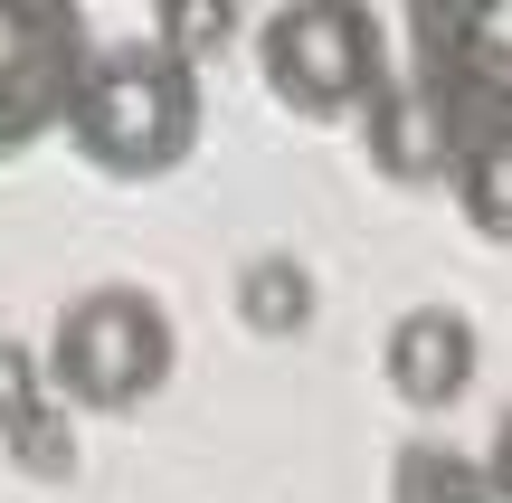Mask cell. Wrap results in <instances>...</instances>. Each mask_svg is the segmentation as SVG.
<instances>
[{"label": "cell", "instance_id": "cell-5", "mask_svg": "<svg viewBox=\"0 0 512 503\" xmlns=\"http://www.w3.org/2000/svg\"><path fill=\"white\" fill-rule=\"evenodd\" d=\"M95 57L86 0H0V162L67 124V95Z\"/></svg>", "mask_w": 512, "mask_h": 503}, {"label": "cell", "instance_id": "cell-1", "mask_svg": "<svg viewBox=\"0 0 512 503\" xmlns=\"http://www.w3.org/2000/svg\"><path fill=\"white\" fill-rule=\"evenodd\" d=\"M57 133L105 181H162L200 152V67L162 38H95Z\"/></svg>", "mask_w": 512, "mask_h": 503}, {"label": "cell", "instance_id": "cell-7", "mask_svg": "<svg viewBox=\"0 0 512 503\" xmlns=\"http://www.w3.org/2000/svg\"><path fill=\"white\" fill-rule=\"evenodd\" d=\"M361 143H370V171L399 190H437L446 162H456V124L437 114V95L418 86V76L389 67V86L361 105Z\"/></svg>", "mask_w": 512, "mask_h": 503}, {"label": "cell", "instance_id": "cell-4", "mask_svg": "<svg viewBox=\"0 0 512 503\" xmlns=\"http://www.w3.org/2000/svg\"><path fill=\"white\" fill-rule=\"evenodd\" d=\"M408 76L465 133H512V0H408Z\"/></svg>", "mask_w": 512, "mask_h": 503}, {"label": "cell", "instance_id": "cell-9", "mask_svg": "<svg viewBox=\"0 0 512 503\" xmlns=\"http://www.w3.org/2000/svg\"><path fill=\"white\" fill-rule=\"evenodd\" d=\"M446 190H456L475 238L512 247V133H465L456 162H446Z\"/></svg>", "mask_w": 512, "mask_h": 503}, {"label": "cell", "instance_id": "cell-11", "mask_svg": "<svg viewBox=\"0 0 512 503\" xmlns=\"http://www.w3.org/2000/svg\"><path fill=\"white\" fill-rule=\"evenodd\" d=\"M238 323L266 342H294L313 323V266L304 257H247L238 266Z\"/></svg>", "mask_w": 512, "mask_h": 503}, {"label": "cell", "instance_id": "cell-2", "mask_svg": "<svg viewBox=\"0 0 512 503\" xmlns=\"http://www.w3.org/2000/svg\"><path fill=\"white\" fill-rule=\"evenodd\" d=\"M38 361H48V390L67 399V409L124 418V409H143V399L171 380L181 333H171V314L143 295V285H86V295L57 304Z\"/></svg>", "mask_w": 512, "mask_h": 503}, {"label": "cell", "instance_id": "cell-10", "mask_svg": "<svg viewBox=\"0 0 512 503\" xmlns=\"http://www.w3.org/2000/svg\"><path fill=\"white\" fill-rule=\"evenodd\" d=\"M389 503H494V475H484V456H465V447L408 437V447L389 456Z\"/></svg>", "mask_w": 512, "mask_h": 503}, {"label": "cell", "instance_id": "cell-13", "mask_svg": "<svg viewBox=\"0 0 512 503\" xmlns=\"http://www.w3.org/2000/svg\"><path fill=\"white\" fill-rule=\"evenodd\" d=\"M484 475H494V503H512V409H503L494 447H484Z\"/></svg>", "mask_w": 512, "mask_h": 503}, {"label": "cell", "instance_id": "cell-6", "mask_svg": "<svg viewBox=\"0 0 512 503\" xmlns=\"http://www.w3.org/2000/svg\"><path fill=\"white\" fill-rule=\"evenodd\" d=\"M475 361H484V342H475V323L456 304H408L389 323V342H380V371H389V390L408 409H456L475 390Z\"/></svg>", "mask_w": 512, "mask_h": 503}, {"label": "cell", "instance_id": "cell-3", "mask_svg": "<svg viewBox=\"0 0 512 503\" xmlns=\"http://www.w3.org/2000/svg\"><path fill=\"white\" fill-rule=\"evenodd\" d=\"M256 76L285 114L304 124H342L389 86V38L370 0H285L256 29Z\"/></svg>", "mask_w": 512, "mask_h": 503}, {"label": "cell", "instance_id": "cell-8", "mask_svg": "<svg viewBox=\"0 0 512 503\" xmlns=\"http://www.w3.org/2000/svg\"><path fill=\"white\" fill-rule=\"evenodd\" d=\"M0 447L38 485H67L76 475V409L48 390V361L19 352V342H0Z\"/></svg>", "mask_w": 512, "mask_h": 503}, {"label": "cell", "instance_id": "cell-12", "mask_svg": "<svg viewBox=\"0 0 512 503\" xmlns=\"http://www.w3.org/2000/svg\"><path fill=\"white\" fill-rule=\"evenodd\" d=\"M238 29H247L238 0H152V38H162V48H181L190 67L228 57V48H238Z\"/></svg>", "mask_w": 512, "mask_h": 503}]
</instances>
